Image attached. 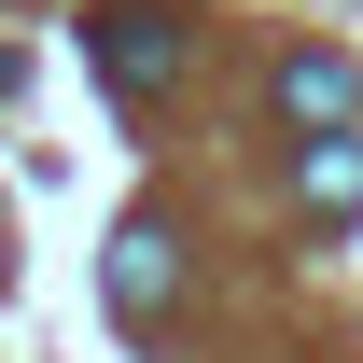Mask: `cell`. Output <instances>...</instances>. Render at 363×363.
<instances>
[{
  "instance_id": "cell-1",
  "label": "cell",
  "mask_w": 363,
  "mask_h": 363,
  "mask_svg": "<svg viewBox=\"0 0 363 363\" xmlns=\"http://www.w3.org/2000/svg\"><path fill=\"white\" fill-rule=\"evenodd\" d=\"M84 56H98L112 98H168L182 84V14H168V0H98V14H84Z\"/></svg>"
},
{
  "instance_id": "cell-2",
  "label": "cell",
  "mask_w": 363,
  "mask_h": 363,
  "mask_svg": "<svg viewBox=\"0 0 363 363\" xmlns=\"http://www.w3.org/2000/svg\"><path fill=\"white\" fill-rule=\"evenodd\" d=\"M168 294H182V238H168V224H126V238H112V321H126V335H154V321H168Z\"/></svg>"
},
{
  "instance_id": "cell-3",
  "label": "cell",
  "mask_w": 363,
  "mask_h": 363,
  "mask_svg": "<svg viewBox=\"0 0 363 363\" xmlns=\"http://www.w3.org/2000/svg\"><path fill=\"white\" fill-rule=\"evenodd\" d=\"M279 126L294 140H321V126H350V56H279Z\"/></svg>"
},
{
  "instance_id": "cell-4",
  "label": "cell",
  "mask_w": 363,
  "mask_h": 363,
  "mask_svg": "<svg viewBox=\"0 0 363 363\" xmlns=\"http://www.w3.org/2000/svg\"><path fill=\"white\" fill-rule=\"evenodd\" d=\"M294 196H308L321 224H350V210H363V140H350V126H321L308 154H294Z\"/></svg>"
},
{
  "instance_id": "cell-5",
  "label": "cell",
  "mask_w": 363,
  "mask_h": 363,
  "mask_svg": "<svg viewBox=\"0 0 363 363\" xmlns=\"http://www.w3.org/2000/svg\"><path fill=\"white\" fill-rule=\"evenodd\" d=\"M14 84H28V56H14V43H0V98H14Z\"/></svg>"
},
{
  "instance_id": "cell-6",
  "label": "cell",
  "mask_w": 363,
  "mask_h": 363,
  "mask_svg": "<svg viewBox=\"0 0 363 363\" xmlns=\"http://www.w3.org/2000/svg\"><path fill=\"white\" fill-rule=\"evenodd\" d=\"M0 279H14V224H0Z\"/></svg>"
}]
</instances>
